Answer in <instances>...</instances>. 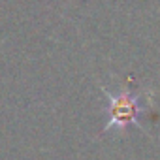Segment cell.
<instances>
[{
	"label": "cell",
	"instance_id": "1",
	"mask_svg": "<svg viewBox=\"0 0 160 160\" xmlns=\"http://www.w3.org/2000/svg\"><path fill=\"white\" fill-rule=\"evenodd\" d=\"M102 92L108 98V113H109V121L104 132H111V130L122 132L130 124L143 130V124L139 122V115L145 113L147 106L139 94H134L130 89H122L121 92H115V94L109 92L108 89H102Z\"/></svg>",
	"mask_w": 160,
	"mask_h": 160
}]
</instances>
